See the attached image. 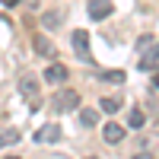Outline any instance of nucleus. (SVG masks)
<instances>
[{"label":"nucleus","instance_id":"1","mask_svg":"<svg viewBox=\"0 0 159 159\" xmlns=\"http://www.w3.org/2000/svg\"><path fill=\"white\" fill-rule=\"evenodd\" d=\"M19 92H22V99L29 102V108H32V111H38V108H42V92H38V80H35L32 73H22V76H19Z\"/></svg>","mask_w":159,"mask_h":159},{"label":"nucleus","instance_id":"2","mask_svg":"<svg viewBox=\"0 0 159 159\" xmlns=\"http://www.w3.org/2000/svg\"><path fill=\"white\" fill-rule=\"evenodd\" d=\"M76 105H80V92H76V89H57L54 96H51V108H54L57 115L73 111Z\"/></svg>","mask_w":159,"mask_h":159},{"label":"nucleus","instance_id":"3","mask_svg":"<svg viewBox=\"0 0 159 159\" xmlns=\"http://www.w3.org/2000/svg\"><path fill=\"white\" fill-rule=\"evenodd\" d=\"M73 51H76L80 61L92 64V54H89V32H86V29H76V32H73Z\"/></svg>","mask_w":159,"mask_h":159},{"label":"nucleus","instance_id":"4","mask_svg":"<svg viewBox=\"0 0 159 159\" xmlns=\"http://www.w3.org/2000/svg\"><path fill=\"white\" fill-rule=\"evenodd\" d=\"M32 48H35L42 57H57V45L51 42V38H45L42 32H35V35H32Z\"/></svg>","mask_w":159,"mask_h":159},{"label":"nucleus","instance_id":"5","mask_svg":"<svg viewBox=\"0 0 159 159\" xmlns=\"http://www.w3.org/2000/svg\"><path fill=\"white\" fill-rule=\"evenodd\" d=\"M140 70H159V42H153L150 51L140 57Z\"/></svg>","mask_w":159,"mask_h":159},{"label":"nucleus","instance_id":"6","mask_svg":"<svg viewBox=\"0 0 159 159\" xmlns=\"http://www.w3.org/2000/svg\"><path fill=\"white\" fill-rule=\"evenodd\" d=\"M70 73H67V67H64V64H48V70H45V80L48 83H64V80H67Z\"/></svg>","mask_w":159,"mask_h":159},{"label":"nucleus","instance_id":"7","mask_svg":"<svg viewBox=\"0 0 159 159\" xmlns=\"http://www.w3.org/2000/svg\"><path fill=\"white\" fill-rule=\"evenodd\" d=\"M35 140H38V143H57V140H61V127H57V124H45V127L35 134Z\"/></svg>","mask_w":159,"mask_h":159},{"label":"nucleus","instance_id":"8","mask_svg":"<svg viewBox=\"0 0 159 159\" xmlns=\"http://www.w3.org/2000/svg\"><path fill=\"white\" fill-rule=\"evenodd\" d=\"M108 13H111L108 0H92V3H89V19H105Z\"/></svg>","mask_w":159,"mask_h":159},{"label":"nucleus","instance_id":"9","mask_svg":"<svg viewBox=\"0 0 159 159\" xmlns=\"http://www.w3.org/2000/svg\"><path fill=\"white\" fill-rule=\"evenodd\" d=\"M102 137H105V143H121L124 140V127L121 124H105L102 127Z\"/></svg>","mask_w":159,"mask_h":159},{"label":"nucleus","instance_id":"10","mask_svg":"<svg viewBox=\"0 0 159 159\" xmlns=\"http://www.w3.org/2000/svg\"><path fill=\"white\" fill-rule=\"evenodd\" d=\"M80 124H83V127H96V124H99V111L83 108V111H80Z\"/></svg>","mask_w":159,"mask_h":159},{"label":"nucleus","instance_id":"11","mask_svg":"<svg viewBox=\"0 0 159 159\" xmlns=\"http://www.w3.org/2000/svg\"><path fill=\"white\" fill-rule=\"evenodd\" d=\"M143 121H147V115H143L140 108H130V111H127V124H130V127H143Z\"/></svg>","mask_w":159,"mask_h":159},{"label":"nucleus","instance_id":"12","mask_svg":"<svg viewBox=\"0 0 159 159\" xmlns=\"http://www.w3.org/2000/svg\"><path fill=\"white\" fill-rule=\"evenodd\" d=\"M102 80L105 83H124V70H105Z\"/></svg>","mask_w":159,"mask_h":159},{"label":"nucleus","instance_id":"13","mask_svg":"<svg viewBox=\"0 0 159 159\" xmlns=\"http://www.w3.org/2000/svg\"><path fill=\"white\" fill-rule=\"evenodd\" d=\"M99 108H102L105 115H111V111L121 108V102H118V99H102V102H99Z\"/></svg>","mask_w":159,"mask_h":159},{"label":"nucleus","instance_id":"14","mask_svg":"<svg viewBox=\"0 0 159 159\" xmlns=\"http://www.w3.org/2000/svg\"><path fill=\"white\" fill-rule=\"evenodd\" d=\"M16 140H19L16 130H0V147H7V143H16Z\"/></svg>","mask_w":159,"mask_h":159},{"label":"nucleus","instance_id":"15","mask_svg":"<svg viewBox=\"0 0 159 159\" xmlns=\"http://www.w3.org/2000/svg\"><path fill=\"white\" fill-rule=\"evenodd\" d=\"M150 45H153V38H150V35H143V38H140V42H137V51H147Z\"/></svg>","mask_w":159,"mask_h":159},{"label":"nucleus","instance_id":"16","mask_svg":"<svg viewBox=\"0 0 159 159\" xmlns=\"http://www.w3.org/2000/svg\"><path fill=\"white\" fill-rule=\"evenodd\" d=\"M153 86L159 89V70H153Z\"/></svg>","mask_w":159,"mask_h":159},{"label":"nucleus","instance_id":"17","mask_svg":"<svg viewBox=\"0 0 159 159\" xmlns=\"http://www.w3.org/2000/svg\"><path fill=\"white\" fill-rule=\"evenodd\" d=\"M0 3H7V7H16V3H19V0H0Z\"/></svg>","mask_w":159,"mask_h":159}]
</instances>
